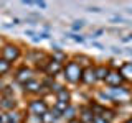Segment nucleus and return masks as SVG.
<instances>
[{
  "label": "nucleus",
  "instance_id": "3",
  "mask_svg": "<svg viewBox=\"0 0 132 123\" xmlns=\"http://www.w3.org/2000/svg\"><path fill=\"white\" fill-rule=\"evenodd\" d=\"M33 72L30 67H27V66H23V67H20L18 71L15 72V80L18 82V84H22V85H25L27 82H30V80H33Z\"/></svg>",
  "mask_w": 132,
  "mask_h": 123
},
{
  "label": "nucleus",
  "instance_id": "16",
  "mask_svg": "<svg viewBox=\"0 0 132 123\" xmlns=\"http://www.w3.org/2000/svg\"><path fill=\"white\" fill-rule=\"evenodd\" d=\"M7 123H20V113L8 112L7 113Z\"/></svg>",
  "mask_w": 132,
  "mask_h": 123
},
{
  "label": "nucleus",
  "instance_id": "8",
  "mask_svg": "<svg viewBox=\"0 0 132 123\" xmlns=\"http://www.w3.org/2000/svg\"><path fill=\"white\" fill-rule=\"evenodd\" d=\"M41 87H43V84L33 79V80L27 82V84L23 85V90H25V92H28V94H38L40 90H41Z\"/></svg>",
  "mask_w": 132,
  "mask_h": 123
},
{
  "label": "nucleus",
  "instance_id": "18",
  "mask_svg": "<svg viewBox=\"0 0 132 123\" xmlns=\"http://www.w3.org/2000/svg\"><path fill=\"white\" fill-rule=\"evenodd\" d=\"M74 112H76V110H74L73 107H68V108L64 110V113H63V115H64V117H68L69 120H74Z\"/></svg>",
  "mask_w": 132,
  "mask_h": 123
},
{
  "label": "nucleus",
  "instance_id": "10",
  "mask_svg": "<svg viewBox=\"0 0 132 123\" xmlns=\"http://www.w3.org/2000/svg\"><path fill=\"white\" fill-rule=\"evenodd\" d=\"M94 72H96L97 80H106L107 74H109V69H107L106 66H99V67H94Z\"/></svg>",
  "mask_w": 132,
  "mask_h": 123
},
{
  "label": "nucleus",
  "instance_id": "2",
  "mask_svg": "<svg viewBox=\"0 0 132 123\" xmlns=\"http://www.w3.org/2000/svg\"><path fill=\"white\" fill-rule=\"evenodd\" d=\"M22 56V49H20L18 44H13V43H5L2 48H0V57L7 61V63H15V61L20 59Z\"/></svg>",
  "mask_w": 132,
  "mask_h": 123
},
{
  "label": "nucleus",
  "instance_id": "9",
  "mask_svg": "<svg viewBox=\"0 0 132 123\" xmlns=\"http://www.w3.org/2000/svg\"><path fill=\"white\" fill-rule=\"evenodd\" d=\"M96 72H94L93 67H88L86 71H82V77H81V82H84V84H93V82H96Z\"/></svg>",
  "mask_w": 132,
  "mask_h": 123
},
{
  "label": "nucleus",
  "instance_id": "23",
  "mask_svg": "<svg viewBox=\"0 0 132 123\" xmlns=\"http://www.w3.org/2000/svg\"><path fill=\"white\" fill-rule=\"evenodd\" d=\"M35 7H40V8H46V3H45V2H35Z\"/></svg>",
  "mask_w": 132,
  "mask_h": 123
},
{
  "label": "nucleus",
  "instance_id": "15",
  "mask_svg": "<svg viewBox=\"0 0 132 123\" xmlns=\"http://www.w3.org/2000/svg\"><path fill=\"white\" fill-rule=\"evenodd\" d=\"M119 72L122 74V77H132V63H126Z\"/></svg>",
  "mask_w": 132,
  "mask_h": 123
},
{
  "label": "nucleus",
  "instance_id": "20",
  "mask_svg": "<svg viewBox=\"0 0 132 123\" xmlns=\"http://www.w3.org/2000/svg\"><path fill=\"white\" fill-rule=\"evenodd\" d=\"M82 26H84V22H81V20H78V22H74V23H73V30H76V31H78V30H81Z\"/></svg>",
  "mask_w": 132,
  "mask_h": 123
},
{
  "label": "nucleus",
  "instance_id": "1",
  "mask_svg": "<svg viewBox=\"0 0 132 123\" xmlns=\"http://www.w3.org/2000/svg\"><path fill=\"white\" fill-rule=\"evenodd\" d=\"M63 72H64V79L69 82V84H78L81 82V77H82V67L76 61H69L66 63V66L63 67Z\"/></svg>",
  "mask_w": 132,
  "mask_h": 123
},
{
  "label": "nucleus",
  "instance_id": "11",
  "mask_svg": "<svg viewBox=\"0 0 132 123\" xmlns=\"http://www.w3.org/2000/svg\"><path fill=\"white\" fill-rule=\"evenodd\" d=\"M16 102L13 100V98H2V104H0V108L2 110H12L15 108Z\"/></svg>",
  "mask_w": 132,
  "mask_h": 123
},
{
  "label": "nucleus",
  "instance_id": "19",
  "mask_svg": "<svg viewBox=\"0 0 132 123\" xmlns=\"http://www.w3.org/2000/svg\"><path fill=\"white\" fill-rule=\"evenodd\" d=\"M69 38H71V39H74V41H78V43H82V41H84V38H82V36L81 35H73V33H69Z\"/></svg>",
  "mask_w": 132,
  "mask_h": 123
},
{
  "label": "nucleus",
  "instance_id": "30",
  "mask_svg": "<svg viewBox=\"0 0 132 123\" xmlns=\"http://www.w3.org/2000/svg\"><path fill=\"white\" fill-rule=\"evenodd\" d=\"M126 123H132V120H127V121H126Z\"/></svg>",
  "mask_w": 132,
  "mask_h": 123
},
{
  "label": "nucleus",
  "instance_id": "27",
  "mask_svg": "<svg viewBox=\"0 0 132 123\" xmlns=\"http://www.w3.org/2000/svg\"><path fill=\"white\" fill-rule=\"evenodd\" d=\"M111 49H112V53H116V54H117V53H119V54H121V53H122L121 49H117V48H111Z\"/></svg>",
  "mask_w": 132,
  "mask_h": 123
},
{
  "label": "nucleus",
  "instance_id": "28",
  "mask_svg": "<svg viewBox=\"0 0 132 123\" xmlns=\"http://www.w3.org/2000/svg\"><path fill=\"white\" fill-rule=\"evenodd\" d=\"M69 123H82V121L78 120V118H74V120H69Z\"/></svg>",
  "mask_w": 132,
  "mask_h": 123
},
{
  "label": "nucleus",
  "instance_id": "22",
  "mask_svg": "<svg viewBox=\"0 0 132 123\" xmlns=\"http://www.w3.org/2000/svg\"><path fill=\"white\" fill-rule=\"evenodd\" d=\"M102 33H104V30H97L96 33H94V35L93 36H91V38H99V36H101L102 35Z\"/></svg>",
  "mask_w": 132,
  "mask_h": 123
},
{
  "label": "nucleus",
  "instance_id": "5",
  "mask_svg": "<svg viewBox=\"0 0 132 123\" xmlns=\"http://www.w3.org/2000/svg\"><path fill=\"white\" fill-rule=\"evenodd\" d=\"M122 80H124V77H122V74L119 71H109V74H107L104 82L109 85V87H119V85L122 84Z\"/></svg>",
  "mask_w": 132,
  "mask_h": 123
},
{
  "label": "nucleus",
  "instance_id": "29",
  "mask_svg": "<svg viewBox=\"0 0 132 123\" xmlns=\"http://www.w3.org/2000/svg\"><path fill=\"white\" fill-rule=\"evenodd\" d=\"M94 44V46H96V48H99V49H102V44H99V43H93Z\"/></svg>",
  "mask_w": 132,
  "mask_h": 123
},
{
  "label": "nucleus",
  "instance_id": "14",
  "mask_svg": "<svg viewBox=\"0 0 132 123\" xmlns=\"http://www.w3.org/2000/svg\"><path fill=\"white\" fill-rule=\"evenodd\" d=\"M56 95H58V102H69V92L63 87L56 92Z\"/></svg>",
  "mask_w": 132,
  "mask_h": 123
},
{
  "label": "nucleus",
  "instance_id": "25",
  "mask_svg": "<svg viewBox=\"0 0 132 123\" xmlns=\"http://www.w3.org/2000/svg\"><path fill=\"white\" fill-rule=\"evenodd\" d=\"M38 36H41L43 39H48V38H50V35H48V33H40Z\"/></svg>",
  "mask_w": 132,
  "mask_h": 123
},
{
  "label": "nucleus",
  "instance_id": "4",
  "mask_svg": "<svg viewBox=\"0 0 132 123\" xmlns=\"http://www.w3.org/2000/svg\"><path fill=\"white\" fill-rule=\"evenodd\" d=\"M28 110L36 115V117H43L45 113L48 112V105L45 100H31L30 104H28Z\"/></svg>",
  "mask_w": 132,
  "mask_h": 123
},
{
  "label": "nucleus",
  "instance_id": "13",
  "mask_svg": "<svg viewBox=\"0 0 132 123\" xmlns=\"http://www.w3.org/2000/svg\"><path fill=\"white\" fill-rule=\"evenodd\" d=\"M82 120H84L86 123H93V120H94L93 108H84V110H82ZM84 121H82V123H84Z\"/></svg>",
  "mask_w": 132,
  "mask_h": 123
},
{
  "label": "nucleus",
  "instance_id": "6",
  "mask_svg": "<svg viewBox=\"0 0 132 123\" xmlns=\"http://www.w3.org/2000/svg\"><path fill=\"white\" fill-rule=\"evenodd\" d=\"M107 95H109V98L122 100V98L129 97V90L124 89V87H109V89H107Z\"/></svg>",
  "mask_w": 132,
  "mask_h": 123
},
{
  "label": "nucleus",
  "instance_id": "24",
  "mask_svg": "<svg viewBox=\"0 0 132 123\" xmlns=\"http://www.w3.org/2000/svg\"><path fill=\"white\" fill-rule=\"evenodd\" d=\"M88 12H96V13H97V12H101V8H97V7H89Z\"/></svg>",
  "mask_w": 132,
  "mask_h": 123
},
{
  "label": "nucleus",
  "instance_id": "26",
  "mask_svg": "<svg viewBox=\"0 0 132 123\" xmlns=\"http://www.w3.org/2000/svg\"><path fill=\"white\" fill-rule=\"evenodd\" d=\"M3 89H5V84H3L2 77H0V92H3Z\"/></svg>",
  "mask_w": 132,
  "mask_h": 123
},
{
  "label": "nucleus",
  "instance_id": "17",
  "mask_svg": "<svg viewBox=\"0 0 132 123\" xmlns=\"http://www.w3.org/2000/svg\"><path fill=\"white\" fill-rule=\"evenodd\" d=\"M68 107H69V104H68V102H56V105H55V110H56L58 113H61V115H63V113H64V110L68 108Z\"/></svg>",
  "mask_w": 132,
  "mask_h": 123
},
{
  "label": "nucleus",
  "instance_id": "21",
  "mask_svg": "<svg viewBox=\"0 0 132 123\" xmlns=\"http://www.w3.org/2000/svg\"><path fill=\"white\" fill-rule=\"evenodd\" d=\"M93 123H109V121H107V120H104L102 117H94Z\"/></svg>",
  "mask_w": 132,
  "mask_h": 123
},
{
  "label": "nucleus",
  "instance_id": "12",
  "mask_svg": "<svg viewBox=\"0 0 132 123\" xmlns=\"http://www.w3.org/2000/svg\"><path fill=\"white\" fill-rule=\"evenodd\" d=\"M10 69H12V64H10V63H7L3 57H0V77L5 76L7 72H10Z\"/></svg>",
  "mask_w": 132,
  "mask_h": 123
},
{
  "label": "nucleus",
  "instance_id": "7",
  "mask_svg": "<svg viewBox=\"0 0 132 123\" xmlns=\"http://www.w3.org/2000/svg\"><path fill=\"white\" fill-rule=\"evenodd\" d=\"M61 71H63V66H61V63H58V61L51 59L46 63V72L48 76H56V74H60Z\"/></svg>",
  "mask_w": 132,
  "mask_h": 123
}]
</instances>
